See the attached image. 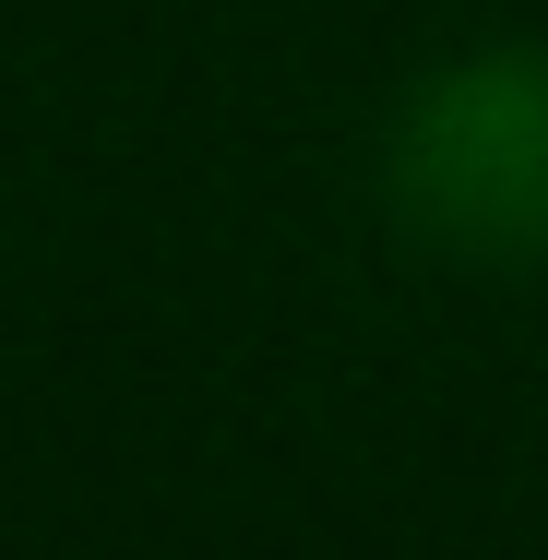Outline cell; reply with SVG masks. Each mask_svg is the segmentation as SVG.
Here are the masks:
<instances>
[{"instance_id": "obj_1", "label": "cell", "mask_w": 548, "mask_h": 560, "mask_svg": "<svg viewBox=\"0 0 548 560\" xmlns=\"http://www.w3.org/2000/svg\"><path fill=\"white\" fill-rule=\"evenodd\" d=\"M394 215L453 262L548 250V60L489 48L430 72L394 119Z\"/></svg>"}]
</instances>
